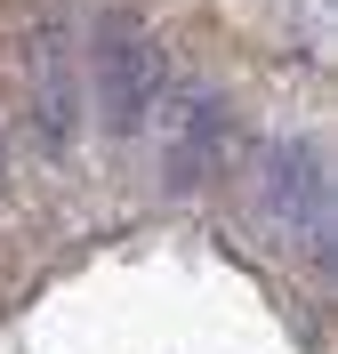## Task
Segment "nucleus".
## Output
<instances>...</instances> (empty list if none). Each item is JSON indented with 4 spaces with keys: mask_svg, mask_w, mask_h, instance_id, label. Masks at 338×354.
Segmentation results:
<instances>
[{
    "mask_svg": "<svg viewBox=\"0 0 338 354\" xmlns=\"http://www.w3.org/2000/svg\"><path fill=\"white\" fill-rule=\"evenodd\" d=\"M32 129H41V153L65 161L73 137H81V41H73V17H32Z\"/></svg>",
    "mask_w": 338,
    "mask_h": 354,
    "instance_id": "obj_4",
    "label": "nucleus"
},
{
    "mask_svg": "<svg viewBox=\"0 0 338 354\" xmlns=\"http://www.w3.org/2000/svg\"><path fill=\"white\" fill-rule=\"evenodd\" d=\"M0 185H8V145H0Z\"/></svg>",
    "mask_w": 338,
    "mask_h": 354,
    "instance_id": "obj_5",
    "label": "nucleus"
},
{
    "mask_svg": "<svg viewBox=\"0 0 338 354\" xmlns=\"http://www.w3.org/2000/svg\"><path fill=\"white\" fill-rule=\"evenodd\" d=\"M258 209L282 225L314 266H330V161L314 137H274L258 161Z\"/></svg>",
    "mask_w": 338,
    "mask_h": 354,
    "instance_id": "obj_2",
    "label": "nucleus"
},
{
    "mask_svg": "<svg viewBox=\"0 0 338 354\" xmlns=\"http://www.w3.org/2000/svg\"><path fill=\"white\" fill-rule=\"evenodd\" d=\"M145 121H153V153H161V185H169V194H202L209 177L225 169L234 113H225V97H218L209 81H194V73L169 81V73H161Z\"/></svg>",
    "mask_w": 338,
    "mask_h": 354,
    "instance_id": "obj_1",
    "label": "nucleus"
},
{
    "mask_svg": "<svg viewBox=\"0 0 338 354\" xmlns=\"http://www.w3.org/2000/svg\"><path fill=\"white\" fill-rule=\"evenodd\" d=\"M81 73H97L105 129L113 137H137V129H145V105H153V88H161V41L137 24V8H105L89 57H81Z\"/></svg>",
    "mask_w": 338,
    "mask_h": 354,
    "instance_id": "obj_3",
    "label": "nucleus"
}]
</instances>
